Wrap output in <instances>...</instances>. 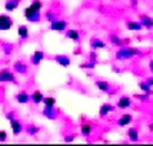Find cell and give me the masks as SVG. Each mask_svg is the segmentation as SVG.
Masks as SVG:
<instances>
[{
	"mask_svg": "<svg viewBox=\"0 0 153 146\" xmlns=\"http://www.w3.org/2000/svg\"><path fill=\"white\" fill-rule=\"evenodd\" d=\"M113 110V106L112 105H109V103H105V105H102L100 106V110H99V113H100V116H106L109 112H112Z\"/></svg>",
	"mask_w": 153,
	"mask_h": 146,
	"instance_id": "4fadbf2b",
	"label": "cell"
},
{
	"mask_svg": "<svg viewBox=\"0 0 153 146\" xmlns=\"http://www.w3.org/2000/svg\"><path fill=\"white\" fill-rule=\"evenodd\" d=\"M0 82H14V76L9 70H1L0 72Z\"/></svg>",
	"mask_w": 153,
	"mask_h": 146,
	"instance_id": "5b68a950",
	"label": "cell"
},
{
	"mask_svg": "<svg viewBox=\"0 0 153 146\" xmlns=\"http://www.w3.org/2000/svg\"><path fill=\"white\" fill-rule=\"evenodd\" d=\"M43 103H45V106L47 107H53L56 105V99L52 98V96H47V98H43Z\"/></svg>",
	"mask_w": 153,
	"mask_h": 146,
	"instance_id": "d6986e66",
	"label": "cell"
},
{
	"mask_svg": "<svg viewBox=\"0 0 153 146\" xmlns=\"http://www.w3.org/2000/svg\"><path fill=\"white\" fill-rule=\"evenodd\" d=\"M54 60L59 63L60 66H63V67L70 66V59H69L67 56H65V54H59V56H56V57H54Z\"/></svg>",
	"mask_w": 153,
	"mask_h": 146,
	"instance_id": "8992f818",
	"label": "cell"
},
{
	"mask_svg": "<svg viewBox=\"0 0 153 146\" xmlns=\"http://www.w3.org/2000/svg\"><path fill=\"white\" fill-rule=\"evenodd\" d=\"M82 67H83V69H89V67H90V69H93L94 65L93 63H85V65H82Z\"/></svg>",
	"mask_w": 153,
	"mask_h": 146,
	"instance_id": "f546056e",
	"label": "cell"
},
{
	"mask_svg": "<svg viewBox=\"0 0 153 146\" xmlns=\"http://www.w3.org/2000/svg\"><path fill=\"white\" fill-rule=\"evenodd\" d=\"M137 53H139V50H136V49H122V50L117 52L116 57L119 60H123V59H129V57H132V56Z\"/></svg>",
	"mask_w": 153,
	"mask_h": 146,
	"instance_id": "6da1fadb",
	"label": "cell"
},
{
	"mask_svg": "<svg viewBox=\"0 0 153 146\" xmlns=\"http://www.w3.org/2000/svg\"><path fill=\"white\" fill-rule=\"evenodd\" d=\"M7 139V133L4 130H0V142H4Z\"/></svg>",
	"mask_w": 153,
	"mask_h": 146,
	"instance_id": "4316f807",
	"label": "cell"
},
{
	"mask_svg": "<svg viewBox=\"0 0 153 146\" xmlns=\"http://www.w3.org/2000/svg\"><path fill=\"white\" fill-rule=\"evenodd\" d=\"M112 42H113L114 45H122V40L119 37H116V36H112Z\"/></svg>",
	"mask_w": 153,
	"mask_h": 146,
	"instance_id": "f1b7e54d",
	"label": "cell"
},
{
	"mask_svg": "<svg viewBox=\"0 0 153 146\" xmlns=\"http://www.w3.org/2000/svg\"><path fill=\"white\" fill-rule=\"evenodd\" d=\"M130 106V99L126 98V96H123V98H120L119 102H117V107L120 109H126V107Z\"/></svg>",
	"mask_w": 153,
	"mask_h": 146,
	"instance_id": "7c38bea8",
	"label": "cell"
},
{
	"mask_svg": "<svg viewBox=\"0 0 153 146\" xmlns=\"http://www.w3.org/2000/svg\"><path fill=\"white\" fill-rule=\"evenodd\" d=\"M30 7H32L33 10H37V12H40V10H42V7H43V3H42L40 0H34V1H32Z\"/></svg>",
	"mask_w": 153,
	"mask_h": 146,
	"instance_id": "603a6c76",
	"label": "cell"
},
{
	"mask_svg": "<svg viewBox=\"0 0 153 146\" xmlns=\"http://www.w3.org/2000/svg\"><path fill=\"white\" fill-rule=\"evenodd\" d=\"M130 122H132V116H130V115H123V116L117 120V125H119V126H127Z\"/></svg>",
	"mask_w": 153,
	"mask_h": 146,
	"instance_id": "8fae6325",
	"label": "cell"
},
{
	"mask_svg": "<svg viewBox=\"0 0 153 146\" xmlns=\"http://www.w3.org/2000/svg\"><path fill=\"white\" fill-rule=\"evenodd\" d=\"M10 125H12V130H13V135H19V133L22 132V129H23L22 123H20L19 120H16V119H10Z\"/></svg>",
	"mask_w": 153,
	"mask_h": 146,
	"instance_id": "ba28073f",
	"label": "cell"
},
{
	"mask_svg": "<svg viewBox=\"0 0 153 146\" xmlns=\"http://www.w3.org/2000/svg\"><path fill=\"white\" fill-rule=\"evenodd\" d=\"M127 133H129V139L132 140V142H136V140L139 139V135H137V130H136V129H130Z\"/></svg>",
	"mask_w": 153,
	"mask_h": 146,
	"instance_id": "7402d4cb",
	"label": "cell"
},
{
	"mask_svg": "<svg viewBox=\"0 0 153 146\" xmlns=\"http://www.w3.org/2000/svg\"><path fill=\"white\" fill-rule=\"evenodd\" d=\"M65 140H66V142H72V140H73V138H72V136H69V138H66Z\"/></svg>",
	"mask_w": 153,
	"mask_h": 146,
	"instance_id": "d6a6232c",
	"label": "cell"
},
{
	"mask_svg": "<svg viewBox=\"0 0 153 146\" xmlns=\"http://www.w3.org/2000/svg\"><path fill=\"white\" fill-rule=\"evenodd\" d=\"M43 57H45V53L40 52V50H37V52H34L33 56H32V63H33L34 66H39L40 62L43 60Z\"/></svg>",
	"mask_w": 153,
	"mask_h": 146,
	"instance_id": "52a82bcc",
	"label": "cell"
},
{
	"mask_svg": "<svg viewBox=\"0 0 153 146\" xmlns=\"http://www.w3.org/2000/svg\"><path fill=\"white\" fill-rule=\"evenodd\" d=\"M140 23H142V26L147 27V29H152V27H153V20L150 19V17H147V16H143Z\"/></svg>",
	"mask_w": 153,
	"mask_h": 146,
	"instance_id": "e0dca14e",
	"label": "cell"
},
{
	"mask_svg": "<svg viewBox=\"0 0 153 146\" xmlns=\"http://www.w3.org/2000/svg\"><path fill=\"white\" fill-rule=\"evenodd\" d=\"M66 37H69V39H72V40H79V32L74 30V29H70V30L66 32Z\"/></svg>",
	"mask_w": 153,
	"mask_h": 146,
	"instance_id": "2e32d148",
	"label": "cell"
},
{
	"mask_svg": "<svg viewBox=\"0 0 153 146\" xmlns=\"http://www.w3.org/2000/svg\"><path fill=\"white\" fill-rule=\"evenodd\" d=\"M13 26V20L10 19L9 16H4V14H0V30H9L10 27Z\"/></svg>",
	"mask_w": 153,
	"mask_h": 146,
	"instance_id": "277c9868",
	"label": "cell"
},
{
	"mask_svg": "<svg viewBox=\"0 0 153 146\" xmlns=\"http://www.w3.org/2000/svg\"><path fill=\"white\" fill-rule=\"evenodd\" d=\"M16 70H19V72H23V73H26V72H27L26 66H22V67H20V66H19V63L16 65Z\"/></svg>",
	"mask_w": 153,
	"mask_h": 146,
	"instance_id": "83f0119b",
	"label": "cell"
},
{
	"mask_svg": "<svg viewBox=\"0 0 153 146\" xmlns=\"http://www.w3.org/2000/svg\"><path fill=\"white\" fill-rule=\"evenodd\" d=\"M25 16H26V19L29 20V22H39L40 19V12H37V10H33L32 7L29 6L25 9Z\"/></svg>",
	"mask_w": 153,
	"mask_h": 146,
	"instance_id": "7a4b0ae2",
	"label": "cell"
},
{
	"mask_svg": "<svg viewBox=\"0 0 153 146\" xmlns=\"http://www.w3.org/2000/svg\"><path fill=\"white\" fill-rule=\"evenodd\" d=\"M16 99H17V102H19V103H23V105H25V103H27V102L30 100V96H29L27 93L22 92V93H19V95L16 96Z\"/></svg>",
	"mask_w": 153,
	"mask_h": 146,
	"instance_id": "9a60e30c",
	"label": "cell"
},
{
	"mask_svg": "<svg viewBox=\"0 0 153 146\" xmlns=\"http://www.w3.org/2000/svg\"><path fill=\"white\" fill-rule=\"evenodd\" d=\"M19 1L20 0H7L6 4H4V9L7 12H13V10H16L19 7Z\"/></svg>",
	"mask_w": 153,
	"mask_h": 146,
	"instance_id": "9c48e42d",
	"label": "cell"
},
{
	"mask_svg": "<svg viewBox=\"0 0 153 146\" xmlns=\"http://www.w3.org/2000/svg\"><path fill=\"white\" fill-rule=\"evenodd\" d=\"M140 87H142V90H143V92H146V93L150 92V86H149L147 83H140Z\"/></svg>",
	"mask_w": 153,
	"mask_h": 146,
	"instance_id": "484cf974",
	"label": "cell"
},
{
	"mask_svg": "<svg viewBox=\"0 0 153 146\" xmlns=\"http://www.w3.org/2000/svg\"><path fill=\"white\" fill-rule=\"evenodd\" d=\"M150 129H152V130H153V125H150Z\"/></svg>",
	"mask_w": 153,
	"mask_h": 146,
	"instance_id": "e575fe53",
	"label": "cell"
},
{
	"mask_svg": "<svg viewBox=\"0 0 153 146\" xmlns=\"http://www.w3.org/2000/svg\"><path fill=\"white\" fill-rule=\"evenodd\" d=\"M46 109H45V116H47L49 119H54L56 118V112L53 110V107H47V106H45Z\"/></svg>",
	"mask_w": 153,
	"mask_h": 146,
	"instance_id": "44dd1931",
	"label": "cell"
},
{
	"mask_svg": "<svg viewBox=\"0 0 153 146\" xmlns=\"http://www.w3.org/2000/svg\"><path fill=\"white\" fill-rule=\"evenodd\" d=\"M66 26H67V23L65 22V20L54 19V20H52L50 29H52V30H54V32H65V30H66Z\"/></svg>",
	"mask_w": 153,
	"mask_h": 146,
	"instance_id": "3957f363",
	"label": "cell"
},
{
	"mask_svg": "<svg viewBox=\"0 0 153 146\" xmlns=\"http://www.w3.org/2000/svg\"><path fill=\"white\" fill-rule=\"evenodd\" d=\"M43 98H45V96H43V93L39 92V90H36V92H34L33 95L30 96V99L33 100V103H36V105L42 103V102H43Z\"/></svg>",
	"mask_w": 153,
	"mask_h": 146,
	"instance_id": "30bf717a",
	"label": "cell"
},
{
	"mask_svg": "<svg viewBox=\"0 0 153 146\" xmlns=\"http://www.w3.org/2000/svg\"><path fill=\"white\" fill-rule=\"evenodd\" d=\"M39 129L37 127H33V126H30V129H29V132H30V135H34V133L37 132Z\"/></svg>",
	"mask_w": 153,
	"mask_h": 146,
	"instance_id": "4dcf8cb0",
	"label": "cell"
},
{
	"mask_svg": "<svg viewBox=\"0 0 153 146\" xmlns=\"http://www.w3.org/2000/svg\"><path fill=\"white\" fill-rule=\"evenodd\" d=\"M90 132H92V126L90 125H83L82 126V135L87 136V135H90Z\"/></svg>",
	"mask_w": 153,
	"mask_h": 146,
	"instance_id": "d4e9b609",
	"label": "cell"
},
{
	"mask_svg": "<svg viewBox=\"0 0 153 146\" xmlns=\"http://www.w3.org/2000/svg\"><path fill=\"white\" fill-rule=\"evenodd\" d=\"M150 69H152V72H153V60L150 62Z\"/></svg>",
	"mask_w": 153,
	"mask_h": 146,
	"instance_id": "836d02e7",
	"label": "cell"
},
{
	"mask_svg": "<svg viewBox=\"0 0 153 146\" xmlns=\"http://www.w3.org/2000/svg\"><path fill=\"white\" fill-rule=\"evenodd\" d=\"M92 47H93V49H105V47H106V45H105L102 40L96 39V40H93V42H92Z\"/></svg>",
	"mask_w": 153,
	"mask_h": 146,
	"instance_id": "cb8c5ba5",
	"label": "cell"
},
{
	"mask_svg": "<svg viewBox=\"0 0 153 146\" xmlns=\"http://www.w3.org/2000/svg\"><path fill=\"white\" fill-rule=\"evenodd\" d=\"M142 23H137V22H129L127 23V29L129 30H133V32H139V30H142Z\"/></svg>",
	"mask_w": 153,
	"mask_h": 146,
	"instance_id": "5bb4252c",
	"label": "cell"
},
{
	"mask_svg": "<svg viewBox=\"0 0 153 146\" xmlns=\"http://www.w3.org/2000/svg\"><path fill=\"white\" fill-rule=\"evenodd\" d=\"M96 86H97V89L102 90V92H109V83H107V82L99 80V82H96Z\"/></svg>",
	"mask_w": 153,
	"mask_h": 146,
	"instance_id": "ffe728a7",
	"label": "cell"
},
{
	"mask_svg": "<svg viewBox=\"0 0 153 146\" xmlns=\"http://www.w3.org/2000/svg\"><path fill=\"white\" fill-rule=\"evenodd\" d=\"M17 33H19V36L22 39H27V36H29V29H27L26 26H20L19 29H17Z\"/></svg>",
	"mask_w": 153,
	"mask_h": 146,
	"instance_id": "ac0fdd59",
	"label": "cell"
},
{
	"mask_svg": "<svg viewBox=\"0 0 153 146\" xmlns=\"http://www.w3.org/2000/svg\"><path fill=\"white\" fill-rule=\"evenodd\" d=\"M147 85H149V86H153V79H149V80H147Z\"/></svg>",
	"mask_w": 153,
	"mask_h": 146,
	"instance_id": "1f68e13d",
	"label": "cell"
}]
</instances>
